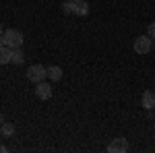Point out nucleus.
<instances>
[{"label": "nucleus", "instance_id": "obj_1", "mask_svg": "<svg viewBox=\"0 0 155 153\" xmlns=\"http://www.w3.org/2000/svg\"><path fill=\"white\" fill-rule=\"evenodd\" d=\"M4 44L11 48H21L23 46V31L19 29H6L4 31Z\"/></svg>", "mask_w": 155, "mask_h": 153}, {"label": "nucleus", "instance_id": "obj_2", "mask_svg": "<svg viewBox=\"0 0 155 153\" xmlns=\"http://www.w3.org/2000/svg\"><path fill=\"white\" fill-rule=\"evenodd\" d=\"M46 77H48V68L41 66V64H31L27 68V79L31 83H41Z\"/></svg>", "mask_w": 155, "mask_h": 153}, {"label": "nucleus", "instance_id": "obj_3", "mask_svg": "<svg viewBox=\"0 0 155 153\" xmlns=\"http://www.w3.org/2000/svg\"><path fill=\"white\" fill-rule=\"evenodd\" d=\"M134 52L137 54H149L151 52V48H153V39L149 35H139L137 39H134Z\"/></svg>", "mask_w": 155, "mask_h": 153}, {"label": "nucleus", "instance_id": "obj_4", "mask_svg": "<svg viewBox=\"0 0 155 153\" xmlns=\"http://www.w3.org/2000/svg\"><path fill=\"white\" fill-rule=\"evenodd\" d=\"M126 151H128V141L124 137L114 139V141L107 145V153H126Z\"/></svg>", "mask_w": 155, "mask_h": 153}, {"label": "nucleus", "instance_id": "obj_5", "mask_svg": "<svg viewBox=\"0 0 155 153\" xmlns=\"http://www.w3.org/2000/svg\"><path fill=\"white\" fill-rule=\"evenodd\" d=\"M35 97L37 99H41V101H46L52 97V87H50L48 83H35Z\"/></svg>", "mask_w": 155, "mask_h": 153}, {"label": "nucleus", "instance_id": "obj_6", "mask_svg": "<svg viewBox=\"0 0 155 153\" xmlns=\"http://www.w3.org/2000/svg\"><path fill=\"white\" fill-rule=\"evenodd\" d=\"M141 106L145 108V110H153L155 108V93L153 91H145L143 97H141Z\"/></svg>", "mask_w": 155, "mask_h": 153}, {"label": "nucleus", "instance_id": "obj_7", "mask_svg": "<svg viewBox=\"0 0 155 153\" xmlns=\"http://www.w3.org/2000/svg\"><path fill=\"white\" fill-rule=\"evenodd\" d=\"M11 62L12 64H23L25 62V54L21 48H12L11 50Z\"/></svg>", "mask_w": 155, "mask_h": 153}, {"label": "nucleus", "instance_id": "obj_8", "mask_svg": "<svg viewBox=\"0 0 155 153\" xmlns=\"http://www.w3.org/2000/svg\"><path fill=\"white\" fill-rule=\"evenodd\" d=\"M0 135H2V137H6V139H8V137H12V135H15V124L4 120V122L0 124Z\"/></svg>", "mask_w": 155, "mask_h": 153}, {"label": "nucleus", "instance_id": "obj_9", "mask_svg": "<svg viewBox=\"0 0 155 153\" xmlns=\"http://www.w3.org/2000/svg\"><path fill=\"white\" fill-rule=\"evenodd\" d=\"M11 62V48L8 46H0V66Z\"/></svg>", "mask_w": 155, "mask_h": 153}, {"label": "nucleus", "instance_id": "obj_10", "mask_svg": "<svg viewBox=\"0 0 155 153\" xmlns=\"http://www.w3.org/2000/svg\"><path fill=\"white\" fill-rule=\"evenodd\" d=\"M48 77L54 83L60 81V79H62V68H60V66H48Z\"/></svg>", "mask_w": 155, "mask_h": 153}, {"label": "nucleus", "instance_id": "obj_11", "mask_svg": "<svg viewBox=\"0 0 155 153\" xmlns=\"http://www.w3.org/2000/svg\"><path fill=\"white\" fill-rule=\"evenodd\" d=\"M74 15L87 17V15H89V4H87L85 0H79V2H77V11H74Z\"/></svg>", "mask_w": 155, "mask_h": 153}, {"label": "nucleus", "instance_id": "obj_12", "mask_svg": "<svg viewBox=\"0 0 155 153\" xmlns=\"http://www.w3.org/2000/svg\"><path fill=\"white\" fill-rule=\"evenodd\" d=\"M62 11H64V15H74V11H77V2L74 0H66L64 4H62Z\"/></svg>", "mask_w": 155, "mask_h": 153}, {"label": "nucleus", "instance_id": "obj_13", "mask_svg": "<svg viewBox=\"0 0 155 153\" xmlns=\"http://www.w3.org/2000/svg\"><path fill=\"white\" fill-rule=\"evenodd\" d=\"M147 35L151 37V39H155V23H149V27H147Z\"/></svg>", "mask_w": 155, "mask_h": 153}, {"label": "nucleus", "instance_id": "obj_14", "mask_svg": "<svg viewBox=\"0 0 155 153\" xmlns=\"http://www.w3.org/2000/svg\"><path fill=\"white\" fill-rule=\"evenodd\" d=\"M0 46H6L4 44V33H0Z\"/></svg>", "mask_w": 155, "mask_h": 153}, {"label": "nucleus", "instance_id": "obj_15", "mask_svg": "<svg viewBox=\"0 0 155 153\" xmlns=\"http://www.w3.org/2000/svg\"><path fill=\"white\" fill-rule=\"evenodd\" d=\"M6 151H8V149H6L4 145H0V153H6Z\"/></svg>", "mask_w": 155, "mask_h": 153}, {"label": "nucleus", "instance_id": "obj_16", "mask_svg": "<svg viewBox=\"0 0 155 153\" xmlns=\"http://www.w3.org/2000/svg\"><path fill=\"white\" fill-rule=\"evenodd\" d=\"M2 122H4V116H2V114H0V124H2Z\"/></svg>", "mask_w": 155, "mask_h": 153}, {"label": "nucleus", "instance_id": "obj_17", "mask_svg": "<svg viewBox=\"0 0 155 153\" xmlns=\"http://www.w3.org/2000/svg\"><path fill=\"white\" fill-rule=\"evenodd\" d=\"M0 33H4V29H2V23H0Z\"/></svg>", "mask_w": 155, "mask_h": 153}, {"label": "nucleus", "instance_id": "obj_18", "mask_svg": "<svg viewBox=\"0 0 155 153\" xmlns=\"http://www.w3.org/2000/svg\"><path fill=\"white\" fill-rule=\"evenodd\" d=\"M74 2H79V0H74Z\"/></svg>", "mask_w": 155, "mask_h": 153}]
</instances>
